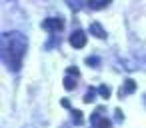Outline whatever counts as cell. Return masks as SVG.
<instances>
[{
    "label": "cell",
    "instance_id": "52a82bcc",
    "mask_svg": "<svg viewBox=\"0 0 146 128\" xmlns=\"http://www.w3.org/2000/svg\"><path fill=\"white\" fill-rule=\"evenodd\" d=\"M76 84H78V82L72 78V74H66V78H64V88H66V90H74Z\"/></svg>",
    "mask_w": 146,
    "mask_h": 128
},
{
    "label": "cell",
    "instance_id": "7a4b0ae2",
    "mask_svg": "<svg viewBox=\"0 0 146 128\" xmlns=\"http://www.w3.org/2000/svg\"><path fill=\"white\" fill-rule=\"evenodd\" d=\"M102 112H104V108L98 106L96 112L90 116V126H92V128H110V126H112V122H110Z\"/></svg>",
    "mask_w": 146,
    "mask_h": 128
},
{
    "label": "cell",
    "instance_id": "4fadbf2b",
    "mask_svg": "<svg viewBox=\"0 0 146 128\" xmlns=\"http://www.w3.org/2000/svg\"><path fill=\"white\" fill-rule=\"evenodd\" d=\"M70 112H72V118H74V122H76V124H82V120H84V118H82V112H80V110H74V108H72Z\"/></svg>",
    "mask_w": 146,
    "mask_h": 128
},
{
    "label": "cell",
    "instance_id": "277c9868",
    "mask_svg": "<svg viewBox=\"0 0 146 128\" xmlns=\"http://www.w3.org/2000/svg\"><path fill=\"white\" fill-rule=\"evenodd\" d=\"M62 26H64V20L58 18V16L42 20V28H44L46 32H58V30H62Z\"/></svg>",
    "mask_w": 146,
    "mask_h": 128
},
{
    "label": "cell",
    "instance_id": "8992f818",
    "mask_svg": "<svg viewBox=\"0 0 146 128\" xmlns=\"http://www.w3.org/2000/svg\"><path fill=\"white\" fill-rule=\"evenodd\" d=\"M90 34L96 36V38H106V32H104V28H102L98 22H92V24H90Z\"/></svg>",
    "mask_w": 146,
    "mask_h": 128
},
{
    "label": "cell",
    "instance_id": "7c38bea8",
    "mask_svg": "<svg viewBox=\"0 0 146 128\" xmlns=\"http://www.w3.org/2000/svg\"><path fill=\"white\" fill-rule=\"evenodd\" d=\"M86 64L92 66V68H98V66H100V58H96V56H88V58H86Z\"/></svg>",
    "mask_w": 146,
    "mask_h": 128
},
{
    "label": "cell",
    "instance_id": "3957f363",
    "mask_svg": "<svg viewBox=\"0 0 146 128\" xmlns=\"http://www.w3.org/2000/svg\"><path fill=\"white\" fill-rule=\"evenodd\" d=\"M70 46L76 48V50L84 48V46H86V32H82L80 28H76V30L70 34Z\"/></svg>",
    "mask_w": 146,
    "mask_h": 128
},
{
    "label": "cell",
    "instance_id": "5bb4252c",
    "mask_svg": "<svg viewBox=\"0 0 146 128\" xmlns=\"http://www.w3.org/2000/svg\"><path fill=\"white\" fill-rule=\"evenodd\" d=\"M66 74H74V76H80V70H78L76 66H68V68H66Z\"/></svg>",
    "mask_w": 146,
    "mask_h": 128
},
{
    "label": "cell",
    "instance_id": "5b68a950",
    "mask_svg": "<svg viewBox=\"0 0 146 128\" xmlns=\"http://www.w3.org/2000/svg\"><path fill=\"white\" fill-rule=\"evenodd\" d=\"M136 90V82L132 80V78H126L124 80V86H120V90H118V96L122 98V96H128V94H132Z\"/></svg>",
    "mask_w": 146,
    "mask_h": 128
},
{
    "label": "cell",
    "instance_id": "ba28073f",
    "mask_svg": "<svg viewBox=\"0 0 146 128\" xmlns=\"http://www.w3.org/2000/svg\"><path fill=\"white\" fill-rule=\"evenodd\" d=\"M110 2H112V0H96V2H90L88 6H90V8H94V10H100V8L108 6Z\"/></svg>",
    "mask_w": 146,
    "mask_h": 128
},
{
    "label": "cell",
    "instance_id": "30bf717a",
    "mask_svg": "<svg viewBox=\"0 0 146 128\" xmlns=\"http://www.w3.org/2000/svg\"><path fill=\"white\" fill-rule=\"evenodd\" d=\"M66 4H68L74 12H78V10L82 8V0H66Z\"/></svg>",
    "mask_w": 146,
    "mask_h": 128
},
{
    "label": "cell",
    "instance_id": "8fae6325",
    "mask_svg": "<svg viewBox=\"0 0 146 128\" xmlns=\"http://www.w3.org/2000/svg\"><path fill=\"white\" fill-rule=\"evenodd\" d=\"M98 92H100V96H102L104 100H108V98H110V88H108L106 84H100V86H98Z\"/></svg>",
    "mask_w": 146,
    "mask_h": 128
},
{
    "label": "cell",
    "instance_id": "6da1fadb",
    "mask_svg": "<svg viewBox=\"0 0 146 128\" xmlns=\"http://www.w3.org/2000/svg\"><path fill=\"white\" fill-rule=\"evenodd\" d=\"M26 48H28V40L22 32H4L2 34V58L10 70H14V72L20 70Z\"/></svg>",
    "mask_w": 146,
    "mask_h": 128
},
{
    "label": "cell",
    "instance_id": "9c48e42d",
    "mask_svg": "<svg viewBox=\"0 0 146 128\" xmlns=\"http://www.w3.org/2000/svg\"><path fill=\"white\" fill-rule=\"evenodd\" d=\"M94 98H96V88H88L82 100H84L86 104H90V102H94Z\"/></svg>",
    "mask_w": 146,
    "mask_h": 128
}]
</instances>
